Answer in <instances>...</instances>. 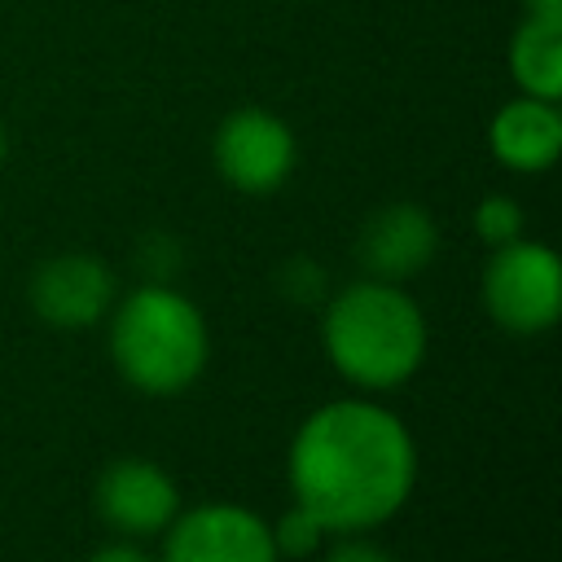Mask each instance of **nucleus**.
Instances as JSON below:
<instances>
[{
	"mask_svg": "<svg viewBox=\"0 0 562 562\" xmlns=\"http://www.w3.org/2000/svg\"><path fill=\"white\" fill-rule=\"evenodd\" d=\"M110 347L119 373L132 386L149 395H176L206 364V325L184 294L167 285H140L119 307Z\"/></svg>",
	"mask_w": 562,
	"mask_h": 562,
	"instance_id": "7ed1b4c3",
	"label": "nucleus"
},
{
	"mask_svg": "<svg viewBox=\"0 0 562 562\" xmlns=\"http://www.w3.org/2000/svg\"><path fill=\"white\" fill-rule=\"evenodd\" d=\"M162 562H277V544L255 514L237 505H202L171 527Z\"/></svg>",
	"mask_w": 562,
	"mask_h": 562,
	"instance_id": "423d86ee",
	"label": "nucleus"
},
{
	"mask_svg": "<svg viewBox=\"0 0 562 562\" xmlns=\"http://www.w3.org/2000/svg\"><path fill=\"white\" fill-rule=\"evenodd\" d=\"M272 531V544H277V558L285 553V558H303V553H312L316 549V540H321V522L303 509V505H294L277 527H268Z\"/></svg>",
	"mask_w": 562,
	"mask_h": 562,
	"instance_id": "f8f14e48",
	"label": "nucleus"
},
{
	"mask_svg": "<svg viewBox=\"0 0 562 562\" xmlns=\"http://www.w3.org/2000/svg\"><path fill=\"white\" fill-rule=\"evenodd\" d=\"M88 562H149L140 549H132V544H105V549H97Z\"/></svg>",
	"mask_w": 562,
	"mask_h": 562,
	"instance_id": "dca6fc26",
	"label": "nucleus"
},
{
	"mask_svg": "<svg viewBox=\"0 0 562 562\" xmlns=\"http://www.w3.org/2000/svg\"><path fill=\"white\" fill-rule=\"evenodd\" d=\"M492 149L514 171H544L562 149V119L553 101L518 97L492 119Z\"/></svg>",
	"mask_w": 562,
	"mask_h": 562,
	"instance_id": "9d476101",
	"label": "nucleus"
},
{
	"mask_svg": "<svg viewBox=\"0 0 562 562\" xmlns=\"http://www.w3.org/2000/svg\"><path fill=\"white\" fill-rule=\"evenodd\" d=\"M277 285H281V294L294 299V303H316L321 290H325V272H321L316 263H307V259H294V263L281 268Z\"/></svg>",
	"mask_w": 562,
	"mask_h": 562,
	"instance_id": "4468645a",
	"label": "nucleus"
},
{
	"mask_svg": "<svg viewBox=\"0 0 562 562\" xmlns=\"http://www.w3.org/2000/svg\"><path fill=\"white\" fill-rule=\"evenodd\" d=\"M215 167L233 189L268 193L294 167V136L268 110H233L215 132Z\"/></svg>",
	"mask_w": 562,
	"mask_h": 562,
	"instance_id": "39448f33",
	"label": "nucleus"
},
{
	"mask_svg": "<svg viewBox=\"0 0 562 562\" xmlns=\"http://www.w3.org/2000/svg\"><path fill=\"white\" fill-rule=\"evenodd\" d=\"M114 299V277L92 255H57L31 277V303L48 325L83 329Z\"/></svg>",
	"mask_w": 562,
	"mask_h": 562,
	"instance_id": "6e6552de",
	"label": "nucleus"
},
{
	"mask_svg": "<svg viewBox=\"0 0 562 562\" xmlns=\"http://www.w3.org/2000/svg\"><path fill=\"white\" fill-rule=\"evenodd\" d=\"M531 13H562V0H527Z\"/></svg>",
	"mask_w": 562,
	"mask_h": 562,
	"instance_id": "f3484780",
	"label": "nucleus"
},
{
	"mask_svg": "<svg viewBox=\"0 0 562 562\" xmlns=\"http://www.w3.org/2000/svg\"><path fill=\"white\" fill-rule=\"evenodd\" d=\"M413 470L408 430L360 400L312 413L290 448L294 501L325 531H360L391 518L413 487Z\"/></svg>",
	"mask_w": 562,
	"mask_h": 562,
	"instance_id": "f257e3e1",
	"label": "nucleus"
},
{
	"mask_svg": "<svg viewBox=\"0 0 562 562\" xmlns=\"http://www.w3.org/2000/svg\"><path fill=\"white\" fill-rule=\"evenodd\" d=\"M474 228H479L483 241L505 246V241L518 237V228H522V211H518V202H509V198H483L479 211H474Z\"/></svg>",
	"mask_w": 562,
	"mask_h": 562,
	"instance_id": "ddd939ff",
	"label": "nucleus"
},
{
	"mask_svg": "<svg viewBox=\"0 0 562 562\" xmlns=\"http://www.w3.org/2000/svg\"><path fill=\"white\" fill-rule=\"evenodd\" d=\"M0 158H4V127H0Z\"/></svg>",
	"mask_w": 562,
	"mask_h": 562,
	"instance_id": "a211bd4d",
	"label": "nucleus"
},
{
	"mask_svg": "<svg viewBox=\"0 0 562 562\" xmlns=\"http://www.w3.org/2000/svg\"><path fill=\"white\" fill-rule=\"evenodd\" d=\"M180 492L176 483L154 465V461H114L101 479H97V509L110 527L127 531V536H149L162 531L176 518Z\"/></svg>",
	"mask_w": 562,
	"mask_h": 562,
	"instance_id": "0eeeda50",
	"label": "nucleus"
},
{
	"mask_svg": "<svg viewBox=\"0 0 562 562\" xmlns=\"http://www.w3.org/2000/svg\"><path fill=\"white\" fill-rule=\"evenodd\" d=\"M329 562H395L386 549H378V544H369V540H342L334 553H329Z\"/></svg>",
	"mask_w": 562,
	"mask_h": 562,
	"instance_id": "2eb2a0df",
	"label": "nucleus"
},
{
	"mask_svg": "<svg viewBox=\"0 0 562 562\" xmlns=\"http://www.w3.org/2000/svg\"><path fill=\"white\" fill-rule=\"evenodd\" d=\"M435 246H439L435 220L413 202H395L369 215V224L360 228L356 255L378 281H400L426 268L435 259Z\"/></svg>",
	"mask_w": 562,
	"mask_h": 562,
	"instance_id": "1a4fd4ad",
	"label": "nucleus"
},
{
	"mask_svg": "<svg viewBox=\"0 0 562 562\" xmlns=\"http://www.w3.org/2000/svg\"><path fill=\"white\" fill-rule=\"evenodd\" d=\"M509 66L527 97L558 101V92H562V13H531L509 44Z\"/></svg>",
	"mask_w": 562,
	"mask_h": 562,
	"instance_id": "9b49d317",
	"label": "nucleus"
},
{
	"mask_svg": "<svg viewBox=\"0 0 562 562\" xmlns=\"http://www.w3.org/2000/svg\"><path fill=\"white\" fill-rule=\"evenodd\" d=\"M483 303L487 312L514 334H540L562 312V263L549 246L536 241H505L487 259L483 272Z\"/></svg>",
	"mask_w": 562,
	"mask_h": 562,
	"instance_id": "20e7f679",
	"label": "nucleus"
},
{
	"mask_svg": "<svg viewBox=\"0 0 562 562\" xmlns=\"http://www.w3.org/2000/svg\"><path fill=\"white\" fill-rule=\"evenodd\" d=\"M325 347L342 378L382 391L422 364L426 321L391 281H356L325 312Z\"/></svg>",
	"mask_w": 562,
	"mask_h": 562,
	"instance_id": "f03ea898",
	"label": "nucleus"
}]
</instances>
